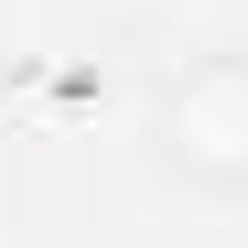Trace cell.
I'll use <instances>...</instances> for the list:
<instances>
[{
    "instance_id": "cell-1",
    "label": "cell",
    "mask_w": 248,
    "mask_h": 248,
    "mask_svg": "<svg viewBox=\"0 0 248 248\" xmlns=\"http://www.w3.org/2000/svg\"><path fill=\"white\" fill-rule=\"evenodd\" d=\"M173 151L216 184L248 173V65H205V76L173 87Z\"/></svg>"
}]
</instances>
